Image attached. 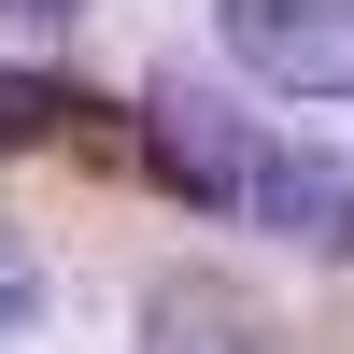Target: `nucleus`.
Returning a JSON list of instances; mask_svg holds the SVG:
<instances>
[{
	"label": "nucleus",
	"instance_id": "obj_1",
	"mask_svg": "<svg viewBox=\"0 0 354 354\" xmlns=\"http://www.w3.org/2000/svg\"><path fill=\"white\" fill-rule=\"evenodd\" d=\"M142 156H156L198 213H241V227H270V241H298V255H354V170L312 156V142H283L270 113L213 100V85H156V100H142Z\"/></svg>",
	"mask_w": 354,
	"mask_h": 354
},
{
	"label": "nucleus",
	"instance_id": "obj_2",
	"mask_svg": "<svg viewBox=\"0 0 354 354\" xmlns=\"http://www.w3.org/2000/svg\"><path fill=\"white\" fill-rule=\"evenodd\" d=\"M213 28L270 100H354V0H213Z\"/></svg>",
	"mask_w": 354,
	"mask_h": 354
},
{
	"label": "nucleus",
	"instance_id": "obj_4",
	"mask_svg": "<svg viewBox=\"0 0 354 354\" xmlns=\"http://www.w3.org/2000/svg\"><path fill=\"white\" fill-rule=\"evenodd\" d=\"M57 113H71V85H28V71H0V142H43Z\"/></svg>",
	"mask_w": 354,
	"mask_h": 354
},
{
	"label": "nucleus",
	"instance_id": "obj_6",
	"mask_svg": "<svg viewBox=\"0 0 354 354\" xmlns=\"http://www.w3.org/2000/svg\"><path fill=\"white\" fill-rule=\"evenodd\" d=\"M0 15H15V28H71L85 0H0Z\"/></svg>",
	"mask_w": 354,
	"mask_h": 354
},
{
	"label": "nucleus",
	"instance_id": "obj_3",
	"mask_svg": "<svg viewBox=\"0 0 354 354\" xmlns=\"http://www.w3.org/2000/svg\"><path fill=\"white\" fill-rule=\"evenodd\" d=\"M142 354H283V340H270V312H255L241 283L170 270L156 298H142Z\"/></svg>",
	"mask_w": 354,
	"mask_h": 354
},
{
	"label": "nucleus",
	"instance_id": "obj_5",
	"mask_svg": "<svg viewBox=\"0 0 354 354\" xmlns=\"http://www.w3.org/2000/svg\"><path fill=\"white\" fill-rule=\"evenodd\" d=\"M28 312H43V270H28V241H15V227H0V340H15Z\"/></svg>",
	"mask_w": 354,
	"mask_h": 354
}]
</instances>
